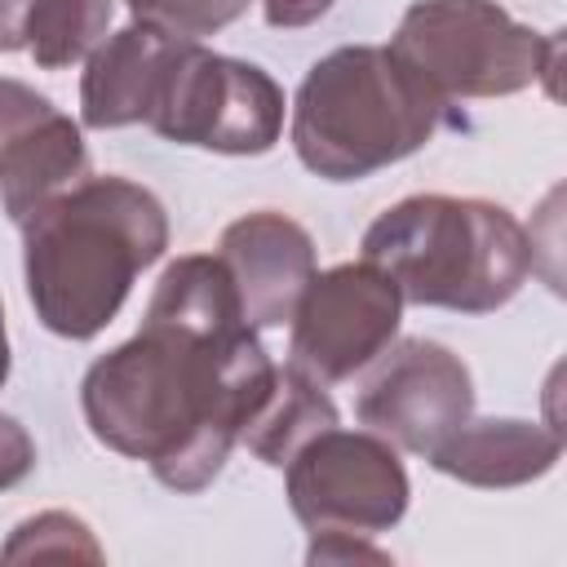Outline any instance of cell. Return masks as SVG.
<instances>
[{
  "label": "cell",
  "mask_w": 567,
  "mask_h": 567,
  "mask_svg": "<svg viewBox=\"0 0 567 567\" xmlns=\"http://www.w3.org/2000/svg\"><path fill=\"white\" fill-rule=\"evenodd\" d=\"M221 257H177L146 323L84 377V421L97 443L146 461L173 492L208 487L275 385Z\"/></svg>",
  "instance_id": "6da1fadb"
},
{
  "label": "cell",
  "mask_w": 567,
  "mask_h": 567,
  "mask_svg": "<svg viewBox=\"0 0 567 567\" xmlns=\"http://www.w3.org/2000/svg\"><path fill=\"white\" fill-rule=\"evenodd\" d=\"M27 292L40 323L89 341L124 306L133 279L164 252L168 217L128 177H84L22 221Z\"/></svg>",
  "instance_id": "7a4b0ae2"
},
{
  "label": "cell",
  "mask_w": 567,
  "mask_h": 567,
  "mask_svg": "<svg viewBox=\"0 0 567 567\" xmlns=\"http://www.w3.org/2000/svg\"><path fill=\"white\" fill-rule=\"evenodd\" d=\"M447 97L394 49L350 44L310 66L292 102L297 159L328 182H359L421 151Z\"/></svg>",
  "instance_id": "3957f363"
},
{
  "label": "cell",
  "mask_w": 567,
  "mask_h": 567,
  "mask_svg": "<svg viewBox=\"0 0 567 567\" xmlns=\"http://www.w3.org/2000/svg\"><path fill=\"white\" fill-rule=\"evenodd\" d=\"M363 261L385 270L403 301L487 315L523 288L532 239L501 204L412 195L368 226Z\"/></svg>",
  "instance_id": "277c9868"
},
{
  "label": "cell",
  "mask_w": 567,
  "mask_h": 567,
  "mask_svg": "<svg viewBox=\"0 0 567 567\" xmlns=\"http://www.w3.org/2000/svg\"><path fill=\"white\" fill-rule=\"evenodd\" d=\"M390 49L443 97H505L536 80L558 97L563 35L514 22L496 0H416Z\"/></svg>",
  "instance_id": "5b68a950"
},
{
  "label": "cell",
  "mask_w": 567,
  "mask_h": 567,
  "mask_svg": "<svg viewBox=\"0 0 567 567\" xmlns=\"http://www.w3.org/2000/svg\"><path fill=\"white\" fill-rule=\"evenodd\" d=\"M142 124L182 146L261 155L279 142L284 93L261 66L208 53L204 44L173 35Z\"/></svg>",
  "instance_id": "8992f818"
},
{
  "label": "cell",
  "mask_w": 567,
  "mask_h": 567,
  "mask_svg": "<svg viewBox=\"0 0 567 567\" xmlns=\"http://www.w3.org/2000/svg\"><path fill=\"white\" fill-rule=\"evenodd\" d=\"M288 501L310 536H377L408 509V474L381 434L319 430L288 461Z\"/></svg>",
  "instance_id": "52a82bcc"
},
{
  "label": "cell",
  "mask_w": 567,
  "mask_h": 567,
  "mask_svg": "<svg viewBox=\"0 0 567 567\" xmlns=\"http://www.w3.org/2000/svg\"><path fill=\"white\" fill-rule=\"evenodd\" d=\"M403 297L372 261L315 275L292 310V368L315 381H346L368 368L399 332Z\"/></svg>",
  "instance_id": "ba28073f"
},
{
  "label": "cell",
  "mask_w": 567,
  "mask_h": 567,
  "mask_svg": "<svg viewBox=\"0 0 567 567\" xmlns=\"http://www.w3.org/2000/svg\"><path fill=\"white\" fill-rule=\"evenodd\" d=\"M470 408L474 385L465 363L421 337L394 346L359 394V421L416 456H430L443 439H452L470 421Z\"/></svg>",
  "instance_id": "9c48e42d"
},
{
  "label": "cell",
  "mask_w": 567,
  "mask_h": 567,
  "mask_svg": "<svg viewBox=\"0 0 567 567\" xmlns=\"http://www.w3.org/2000/svg\"><path fill=\"white\" fill-rule=\"evenodd\" d=\"M89 177V151L71 115L44 93L0 80V204L22 226L35 208Z\"/></svg>",
  "instance_id": "30bf717a"
},
{
  "label": "cell",
  "mask_w": 567,
  "mask_h": 567,
  "mask_svg": "<svg viewBox=\"0 0 567 567\" xmlns=\"http://www.w3.org/2000/svg\"><path fill=\"white\" fill-rule=\"evenodd\" d=\"M235 279L244 319L252 328H279L292 319L301 292L315 279V244L284 213H248L221 230L217 252Z\"/></svg>",
  "instance_id": "8fae6325"
},
{
  "label": "cell",
  "mask_w": 567,
  "mask_h": 567,
  "mask_svg": "<svg viewBox=\"0 0 567 567\" xmlns=\"http://www.w3.org/2000/svg\"><path fill=\"white\" fill-rule=\"evenodd\" d=\"M168 44H173V35H164L155 27H142V22L102 40L89 53V71H84V84H80L84 124L89 128L142 124Z\"/></svg>",
  "instance_id": "7c38bea8"
},
{
  "label": "cell",
  "mask_w": 567,
  "mask_h": 567,
  "mask_svg": "<svg viewBox=\"0 0 567 567\" xmlns=\"http://www.w3.org/2000/svg\"><path fill=\"white\" fill-rule=\"evenodd\" d=\"M558 430H540L527 421H465L430 452V461L434 470L474 487H514L540 478L558 461Z\"/></svg>",
  "instance_id": "4fadbf2b"
},
{
  "label": "cell",
  "mask_w": 567,
  "mask_h": 567,
  "mask_svg": "<svg viewBox=\"0 0 567 567\" xmlns=\"http://www.w3.org/2000/svg\"><path fill=\"white\" fill-rule=\"evenodd\" d=\"M332 425H337V408L323 394V381L306 377L301 368H279L266 403L257 408V416L248 421L239 439L266 465L284 470L297 456V447H306L319 430H332Z\"/></svg>",
  "instance_id": "5bb4252c"
},
{
  "label": "cell",
  "mask_w": 567,
  "mask_h": 567,
  "mask_svg": "<svg viewBox=\"0 0 567 567\" xmlns=\"http://www.w3.org/2000/svg\"><path fill=\"white\" fill-rule=\"evenodd\" d=\"M111 27V0H35L22 49L44 66L62 71L80 58H89Z\"/></svg>",
  "instance_id": "9a60e30c"
},
{
  "label": "cell",
  "mask_w": 567,
  "mask_h": 567,
  "mask_svg": "<svg viewBox=\"0 0 567 567\" xmlns=\"http://www.w3.org/2000/svg\"><path fill=\"white\" fill-rule=\"evenodd\" d=\"M0 558H9V563H18V558H84V563H97L102 558V549L93 545V536H89V527L80 523V518H71V514H35V518H27L18 532H13V540L4 545V554Z\"/></svg>",
  "instance_id": "2e32d148"
},
{
  "label": "cell",
  "mask_w": 567,
  "mask_h": 567,
  "mask_svg": "<svg viewBox=\"0 0 567 567\" xmlns=\"http://www.w3.org/2000/svg\"><path fill=\"white\" fill-rule=\"evenodd\" d=\"M128 9L142 27H155L164 35H182V40H199V35L230 27L248 9V0H128Z\"/></svg>",
  "instance_id": "e0dca14e"
},
{
  "label": "cell",
  "mask_w": 567,
  "mask_h": 567,
  "mask_svg": "<svg viewBox=\"0 0 567 567\" xmlns=\"http://www.w3.org/2000/svg\"><path fill=\"white\" fill-rule=\"evenodd\" d=\"M35 465V443L31 434L13 421V416H0V492L22 483Z\"/></svg>",
  "instance_id": "ac0fdd59"
},
{
  "label": "cell",
  "mask_w": 567,
  "mask_h": 567,
  "mask_svg": "<svg viewBox=\"0 0 567 567\" xmlns=\"http://www.w3.org/2000/svg\"><path fill=\"white\" fill-rule=\"evenodd\" d=\"M270 27H306L332 9V0H261Z\"/></svg>",
  "instance_id": "d6986e66"
},
{
  "label": "cell",
  "mask_w": 567,
  "mask_h": 567,
  "mask_svg": "<svg viewBox=\"0 0 567 567\" xmlns=\"http://www.w3.org/2000/svg\"><path fill=\"white\" fill-rule=\"evenodd\" d=\"M31 4L35 0H0V53L22 49V31H27V18H31Z\"/></svg>",
  "instance_id": "ffe728a7"
},
{
  "label": "cell",
  "mask_w": 567,
  "mask_h": 567,
  "mask_svg": "<svg viewBox=\"0 0 567 567\" xmlns=\"http://www.w3.org/2000/svg\"><path fill=\"white\" fill-rule=\"evenodd\" d=\"M9 377V337H4V310H0V385Z\"/></svg>",
  "instance_id": "44dd1931"
}]
</instances>
